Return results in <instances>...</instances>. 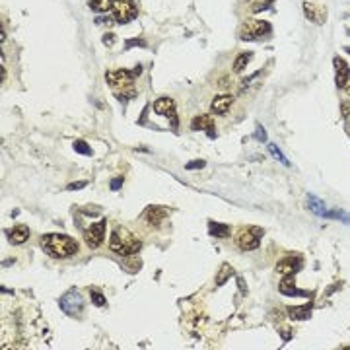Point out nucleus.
I'll return each mask as SVG.
<instances>
[{
  "label": "nucleus",
  "mask_w": 350,
  "mask_h": 350,
  "mask_svg": "<svg viewBox=\"0 0 350 350\" xmlns=\"http://www.w3.org/2000/svg\"><path fill=\"white\" fill-rule=\"evenodd\" d=\"M28 239H30V228L24 226V224H18L16 228H12V230L8 232V241H10L12 245H22V243H26Z\"/></svg>",
  "instance_id": "nucleus-16"
},
{
  "label": "nucleus",
  "mask_w": 350,
  "mask_h": 350,
  "mask_svg": "<svg viewBox=\"0 0 350 350\" xmlns=\"http://www.w3.org/2000/svg\"><path fill=\"white\" fill-rule=\"evenodd\" d=\"M269 150H271V154L274 156V158H276L280 163H284V165H290V161H288V159L282 156V152L278 150V146H276V144H269Z\"/></svg>",
  "instance_id": "nucleus-26"
},
{
  "label": "nucleus",
  "mask_w": 350,
  "mask_h": 350,
  "mask_svg": "<svg viewBox=\"0 0 350 350\" xmlns=\"http://www.w3.org/2000/svg\"><path fill=\"white\" fill-rule=\"evenodd\" d=\"M121 185H123V179H121V177H119V179H113V181H111V189H113V191L121 189Z\"/></svg>",
  "instance_id": "nucleus-33"
},
{
  "label": "nucleus",
  "mask_w": 350,
  "mask_h": 350,
  "mask_svg": "<svg viewBox=\"0 0 350 350\" xmlns=\"http://www.w3.org/2000/svg\"><path fill=\"white\" fill-rule=\"evenodd\" d=\"M232 274H233L232 267H230V265H224V267L220 269V272H218V276H216V284H218V286H222V284L226 282V278H228V276H232Z\"/></svg>",
  "instance_id": "nucleus-22"
},
{
  "label": "nucleus",
  "mask_w": 350,
  "mask_h": 350,
  "mask_svg": "<svg viewBox=\"0 0 350 350\" xmlns=\"http://www.w3.org/2000/svg\"><path fill=\"white\" fill-rule=\"evenodd\" d=\"M345 51H347V53L350 55V47H345Z\"/></svg>",
  "instance_id": "nucleus-34"
},
{
  "label": "nucleus",
  "mask_w": 350,
  "mask_h": 350,
  "mask_svg": "<svg viewBox=\"0 0 350 350\" xmlns=\"http://www.w3.org/2000/svg\"><path fill=\"white\" fill-rule=\"evenodd\" d=\"M304 14L308 16V20L313 22V24H323L325 22V10L319 8L317 4L310 2V0L304 2Z\"/></svg>",
  "instance_id": "nucleus-15"
},
{
  "label": "nucleus",
  "mask_w": 350,
  "mask_h": 350,
  "mask_svg": "<svg viewBox=\"0 0 350 350\" xmlns=\"http://www.w3.org/2000/svg\"><path fill=\"white\" fill-rule=\"evenodd\" d=\"M204 165H206L204 161H189V163H187V169H194V167L200 169V167H204Z\"/></svg>",
  "instance_id": "nucleus-31"
},
{
  "label": "nucleus",
  "mask_w": 350,
  "mask_h": 350,
  "mask_svg": "<svg viewBox=\"0 0 350 350\" xmlns=\"http://www.w3.org/2000/svg\"><path fill=\"white\" fill-rule=\"evenodd\" d=\"M136 18V6L132 0H113V20L117 24H128Z\"/></svg>",
  "instance_id": "nucleus-6"
},
{
  "label": "nucleus",
  "mask_w": 350,
  "mask_h": 350,
  "mask_svg": "<svg viewBox=\"0 0 350 350\" xmlns=\"http://www.w3.org/2000/svg\"><path fill=\"white\" fill-rule=\"evenodd\" d=\"M278 290H280L284 296H292V298H311V292L298 290L292 278H286V280H282V282L278 284Z\"/></svg>",
  "instance_id": "nucleus-14"
},
{
  "label": "nucleus",
  "mask_w": 350,
  "mask_h": 350,
  "mask_svg": "<svg viewBox=\"0 0 350 350\" xmlns=\"http://www.w3.org/2000/svg\"><path fill=\"white\" fill-rule=\"evenodd\" d=\"M255 134L259 136V140H261V142H267V132H265V128H263V125H259V123H257V128H255Z\"/></svg>",
  "instance_id": "nucleus-28"
},
{
  "label": "nucleus",
  "mask_w": 350,
  "mask_h": 350,
  "mask_svg": "<svg viewBox=\"0 0 350 350\" xmlns=\"http://www.w3.org/2000/svg\"><path fill=\"white\" fill-rule=\"evenodd\" d=\"M341 111H343L345 121L350 123V101H343V103H341Z\"/></svg>",
  "instance_id": "nucleus-27"
},
{
  "label": "nucleus",
  "mask_w": 350,
  "mask_h": 350,
  "mask_svg": "<svg viewBox=\"0 0 350 350\" xmlns=\"http://www.w3.org/2000/svg\"><path fill=\"white\" fill-rule=\"evenodd\" d=\"M107 86L111 88V92L121 99H130L136 95L134 90V74L128 70H109L105 74Z\"/></svg>",
  "instance_id": "nucleus-3"
},
{
  "label": "nucleus",
  "mask_w": 350,
  "mask_h": 350,
  "mask_svg": "<svg viewBox=\"0 0 350 350\" xmlns=\"http://www.w3.org/2000/svg\"><path fill=\"white\" fill-rule=\"evenodd\" d=\"M249 61H251V53H241V55H237L235 61H233V72H237V74L243 72Z\"/></svg>",
  "instance_id": "nucleus-19"
},
{
  "label": "nucleus",
  "mask_w": 350,
  "mask_h": 350,
  "mask_svg": "<svg viewBox=\"0 0 350 350\" xmlns=\"http://www.w3.org/2000/svg\"><path fill=\"white\" fill-rule=\"evenodd\" d=\"M154 113L171 119L173 127H177V107H175V101H173V99H169V97H159V99H156Z\"/></svg>",
  "instance_id": "nucleus-9"
},
{
  "label": "nucleus",
  "mask_w": 350,
  "mask_h": 350,
  "mask_svg": "<svg viewBox=\"0 0 350 350\" xmlns=\"http://www.w3.org/2000/svg\"><path fill=\"white\" fill-rule=\"evenodd\" d=\"M349 95H350V86H349Z\"/></svg>",
  "instance_id": "nucleus-35"
},
{
  "label": "nucleus",
  "mask_w": 350,
  "mask_h": 350,
  "mask_svg": "<svg viewBox=\"0 0 350 350\" xmlns=\"http://www.w3.org/2000/svg\"><path fill=\"white\" fill-rule=\"evenodd\" d=\"M90 296H92L94 306H97V308H103V306H105V298H103V294H101V292L92 290V292H90Z\"/></svg>",
  "instance_id": "nucleus-24"
},
{
  "label": "nucleus",
  "mask_w": 350,
  "mask_h": 350,
  "mask_svg": "<svg viewBox=\"0 0 350 350\" xmlns=\"http://www.w3.org/2000/svg\"><path fill=\"white\" fill-rule=\"evenodd\" d=\"M132 45H140V47H146V43L142 39H128L127 41V47H132Z\"/></svg>",
  "instance_id": "nucleus-30"
},
{
  "label": "nucleus",
  "mask_w": 350,
  "mask_h": 350,
  "mask_svg": "<svg viewBox=\"0 0 350 350\" xmlns=\"http://www.w3.org/2000/svg\"><path fill=\"white\" fill-rule=\"evenodd\" d=\"M142 218H144L146 224H150V226L158 228V226H161L163 220L167 218V210H165L163 206H148V208L144 210Z\"/></svg>",
  "instance_id": "nucleus-12"
},
{
  "label": "nucleus",
  "mask_w": 350,
  "mask_h": 350,
  "mask_svg": "<svg viewBox=\"0 0 350 350\" xmlns=\"http://www.w3.org/2000/svg\"><path fill=\"white\" fill-rule=\"evenodd\" d=\"M212 127H214V121H212L210 115H198L191 121V128L193 130H208L210 132Z\"/></svg>",
  "instance_id": "nucleus-17"
},
{
  "label": "nucleus",
  "mask_w": 350,
  "mask_h": 350,
  "mask_svg": "<svg viewBox=\"0 0 350 350\" xmlns=\"http://www.w3.org/2000/svg\"><path fill=\"white\" fill-rule=\"evenodd\" d=\"M232 103H233L232 94H218V95L212 99V103H210V111H212L214 115H226L228 109L232 107Z\"/></svg>",
  "instance_id": "nucleus-13"
},
{
  "label": "nucleus",
  "mask_w": 350,
  "mask_h": 350,
  "mask_svg": "<svg viewBox=\"0 0 350 350\" xmlns=\"http://www.w3.org/2000/svg\"><path fill=\"white\" fill-rule=\"evenodd\" d=\"M103 237H105V220L103 218L99 222L92 224L90 228H86V232H84V239H86L88 247H92V249H97L103 243Z\"/></svg>",
  "instance_id": "nucleus-7"
},
{
  "label": "nucleus",
  "mask_w": 350,
  "mask_h": 350,
  "mask_svg": "<svg viewBox=\"0 0 350 350\" xmlns=\"http://www.w3.org/2000/svg\"><path fill=\"white\" fill-rule=\"evenodd\" d=\"M310 306L308 308H290L288 310V315L292 317V319H306V317H310Z\"/></svg>",
  "instance_id": "nucleus-21"
},
{
  "label": "nucleus",
  "mask_w": 350,
  "mask_h": 350,
  "mask_svg": "<svg viewBox=\"0 0 350 350\" xmlns=\"http://www.w3.org/2000/svg\"><path fill=\"white\" fill-rule=\"evenodd\" d=\"M41 247L49 257L68 259V257L76 255L78 241L68 235H63V233H45L41 237Z\"/></svg>",
  "instance_id": "nucleus-1"
},
{
  "label": "nucleus",
  "mask_w": 350,
  "mask_h": 350,
  "mask_svg": "<svg viewBox=\"0 0 350 350\" xmlns=\"http://www.w3.org/2000/svg\"><path fill=\"white\" fill-rule=\"evenodd\" d=\"M90 8L94 12H107L113 8V0H90Z\"/></svg>",
  "instance_id": "nucleus-20"
},
{
  "label": "nucleus",
  "mask_w": 350,
  "mask_h": 350,
  "mask_svg": "<svg viewBox=\"0 0 350 350\" xmlns=\"http://www.w3.org/2000/svg\"><path fill=\"white\" fill-rule=\"evenodd\" d=\"M333 66H335V82H337V86L339 88H347L350 82V66L341 57L333 59Z\"/></svg>",
  "instance_id": "nucleus-10"
},
{
  "label": "nucleus",
  "mask_w": 350,
  "mask_h": 350,
  "mask_svg": "<svg viewBox=\"0 0 350 350\" xmlns=\"http://www.w3.org/2000/svg\"><path fill=\"white\" fill-rule=\"evenodd\" d=\"M140 247H142V243H140V239L134 235V233H130L127 228H123V226H117L113 233H111V239H109V249L117 253V255H121V257H128V255H134V253H138L140 251Z\"/></svg>",
  "instance_id": "nucleus-2"
},
{
  "label": "nucleus",
  "mask_w": 350,
  "mask_h": 350,
  "mask_svg": "<svg viewBox=\"0 0 350 350\" xmlns=\"http://www.w3.org/2000/svg\"><path fill=\"white\" fill-rule=\"evenodd\" d=\"M103 43H105V45H109V47H111V45H113V43H115V35H113V33H107V35H105V37H103Z\"/></svg>",
  "instance_id": "nucleus-32"
},
{
  "label": "nucleus",
  "mask_w": 350,
  "mask_h": 350,
  "mask_svg": "<svg viewBox=\"0 0 350 350\" xmlns=\"http://www.w3.org/2000/svg\"><path fill=\"white\" fill-rule=\"evenodd\" d=\"M274 0H255L251 4V12H263V10H269L272 6Z\"/></svg>",
  "instance_id": "nucleus-23"
},
{
  "label": "nucleus",
  "mask_w": 350,
  "mask_h": 350,
  "mask_svg": "<svg viewBox=\"0 0 350 350\" xmlns=\"http://www.w3.org/2000/svg\"><path fill=\"white\" fill-rule=\"evenodd\" d=\"M61 308L68 315H78L84 308V296H80V292L76 290H70L61 298Z\"/></svg>",
  "instance_id": "nucleus-8"
},
{
  "label": "nucleus",
  "mask_w": 350,
  "mask_h": 350,
  "mask_svg": "<svg viewBox=\"0 0 350 350\" xmlns=\"http://www.w3.org/2000/svg\"><path fill=\"white\" fill-rule=\"evenodd\" d=\"M208 232L214 237H228L230 235V226L218 224V222H208Z\"/></svg>",
  "instance_id": "nucleus-18"
},
{
  "label": "nucleus",
  "mask_w": 350,
  "mask_h": 350,
  "mask_svg": "<svg viewBox=\"0 0 350 350\" xmlns=\"http://www.w3.org/2000/svg\"><path fill=\"white\" fill-rule=\"evenodd\" d=\"M82 187H86V183H84V181H76V183H70L66 189H68V191H78V189H82Z\"/></svg>",
  "instance_id": "nucleus-29"
},
{
  "label": "nucleus",
  "mask_w": 350,
  "mask_h": 350,
  "mask_svg": "<svg viewBox=\"0 0 350 350\" xmlns=\"http://www.w3.org/2000/svg\"><path fill=\"white\" fill-rule=\"evenodd\" d=\"M72 146H74V150H76L78 154L92 156V148H90V146H88V144H86V142H82V140H76V142H74V144H72Z\"/></svg>",
  "instance_id": "nucleus-25"
},
{
  "label": "nucleus",
  "mask_w": 350,
  "mask_h": 350,
  "mask_svg": "<svg viewBox=\"0 0 350 350\" xmlns=\"http://www.w3.org/2000/svg\"><path fill=\"white\" fill-rule=\"evenodd\" d=\"M261 235H263V230H261V228L245 226V228H239V230H237L235 243H237V247L243 249V251H253V249L259 247Z\"/></svg>",
  "instance_id": "nucleus-4"
},
{
  "label": "nucleus",
  "mask_w": 350,
  "mask_h": 350,
  "mask_svg": "<svg viewBox=\"0 0 350 350\" xmlns=\"http://www.w3.org/2000/svg\"><path fill=\"white\" fill-rule=\"evenodd\" d=\"M272 32V26L265 20H251L241 28V39L243 41H255V39L267 37Z\"/></svg>",
  "instance_id": "nucleus-5"
},
{
  "label": "nucleus",
  "mask_w": 350,
  "mask_h": 350,
  "mask_svg": "<svg viewBox=\"0 0 350 350\" xmlns=\"http://www.w3.org/2000/svg\"><path fill=\"white\" fill-rule=\"evenodd\" d=\"M302 263H304V259H302L300 255H290V257H284L282 261H278V265H276V272H278V274H282V276H290V274H294V272L302 267Z\"/></svg>",
  "instance_id": "nucleus-11"
}]
</instances>
